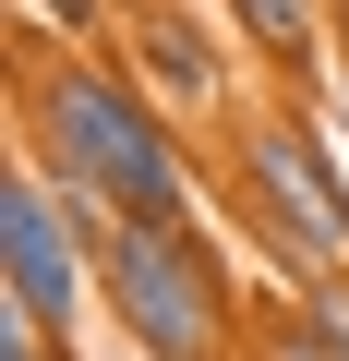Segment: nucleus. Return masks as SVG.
Returning a JSON list of instances; mask_svg holds the SVG:
<instances>
[{"label": "nucleus", "instance_id": "nucleus-1", "mask_svg": "<svg viewBox=\"0 0 349 361\" xmlns=\"http://www.w3.org/2000/svg\"><path fill=\"white\" fill-rule=\"evenodd\" d=\"M13 145L73 205L133 229H217V145L169 109L121 49H61L13 13Z\"/></svg>", "mask_w": 349, "mask_h": 361}, {"label": "nucleus", "instance_id": "nucleus-2", "mask_svg": "<svg viewBox=\"0 0 349 361\" xmlns=\"http://www.w3.org/2000/svg\"><path fill=\"white\" fill-rule=\"evenodd\" d=\"M217 217L229 241L265 265V289H337L349 277V157L325 133L313 97H253L229 133H217Z\"/></svg>", "mask_w": 349, "mask_h": 361}, {"label": "nucleus", "instance_id": "nucleus-3", "mask_svg": "<svg viewBox=\"0 0 349 361\" xmlns=\"http://www.w3.org/2000/svg\"><path fill=\"white\" fill-rule=\"evenodd\" d=\"M253 301L217 229H97V325L133 361H241L253 349Z\"/></svg>", "mask_w": 349, "mask_h": 361}, {"label": "nucleus", "instance_id": "nucleus-4", "mask_svg": "<svg viewBox=\"0 0 349 361\" xmlns=\"http://www.w3.org/2000/svg\"><path fill=\"white\" fill-rule=\"evenodd\" d=\"M97 205H73L61 180L13 145V169H0V313H25L37 337L85 349L97 325Z\"/></svg>", "mask_w": 349, "mask_h": 361}, {"label": "nucleus", "instance_id": "nucleus-5", "mask_svg": "<svg viewBox=\"0 0 349 361\" xmlns=\"http://www.w3.org/2000/svg\"><path fill=\"white\" fill-rule=\"evenodd\" d=\"M121 61H133V73H145V85H157L169 109H181V121H193L205 145H217V133H229V121L253 109V97H241V73H253V61H241V37H229L217 13L145 0V13H121Z\"/></svg>", "mask_w": 349, "mask_h": 361}, {"label": "nucleus", "instance_id": "nucleus-6", "mask_svg": "<svg viewBox=\"0 0 349 361\" xmlns=\"http://www.w3.org/2000/svg\"><path fill=\"white\" fill-rule=\"evenodd\" d=\"M205 13L241 37V61L277 97H325V73L349 49V0H205Z\"/></svg>", "mask_w": 349, "mask_h": 361}, {"label": "nucleus", "instance_id": "nucleus-7", "mask_svg": "<svg viewBox=\"0 0 349 361\" xmlns=\"http://www.w3.org/2000/svg\"><path fill=\"white\" fill-rule=\"evenodd\" d=\"M241 361H349V349H337L325 301H301V289H265V301H253V349H241Z\"/></svg>", "mask_w": 349, "mask_h": 361}, {"label": "nucleus", "instance_id": "nucleus-8", "mask_svg": "<svg viewBox=\"0 0 349 361\" xmlns=\"http://www.w3.org/2000/svg\"><path fill=\"white\" fill-rule=\"evenodd\" d=\"M25 25H49L61 49H121V0H13Z\"/></svg>", "mask_w": 349, "mask_h": 361}, {"label": "nucleus", "instance_id": "nucleus-9", "mask_svg": "<svg viewBox=\"0 0 349 361\" xmlns=\"http://www.w3.org/2000/svg\"><path fill=\"white\" fill-rule=\"evenodd\" d=\"M313 109H325V133H337V157H349V49H337V73H325V97H313Z\"/></svg>", "mask_w": 349, "mask_h": 361}, {"label": "nucleus", "instance_id": "nucleus-10", "mask_svg": "<svg viewBox=\"0 0 349 361\" xmlns=\"http://www.w3.org/2000/svg\"><path fill=\"white\" fill-rule=\"evenodd\" d=\"M121 13H145V0H121Z\"/></svg>", "mask_w": 349, "mask_h": 361}]
</instances>
